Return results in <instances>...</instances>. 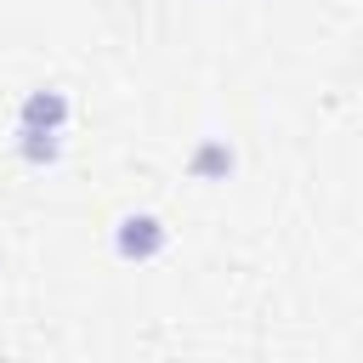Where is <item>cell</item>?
Instances as JSON below:
<instances>
[{
  "label": "cell",
  "instance_id": "1",
  "mask_svg": "<svg viewBox=\"0 0 363 363\" xmlns=\"http://www.w3.org/2000/svg\"><path fill=\"white\" fill-rule=\"evenodd\" d=\"M108 244H113V255H119L125 267H153V261L170 250V227H164L159 210L136 204V210H119V216H113Z\"/></svg>",
  "mask_w": 363,
  "mask_h": 363
},
{
  "label": "cell",
  "instance_id": "2",
  "mask_svg": "<svg viewBox=\"0 0 363 363\" xmlns=\"http://www.w3.org/2000/svg\"><path fill=\"white\" fill-rule=\"evenodd\" d=\"M74 119V96L62 85H28L23 102H17V125H34V130H68Z\"/></svg>",
  "mask_w": 363,
  "mask_h": 363
},
{
  "label": "cell",
  "instance_id": "3",
  "mask_svg": "<svg viewBox=\"0 0 363 363\" xmlns=\"http://www.w3.org/2000/svg\"><path fill=\"white\" fill-rule=\"evenodd\" d=\"M233 170H238V147L227 142V136H199L193 147H187V176L193 182H204V187H216V182H233Z\"/></svg>",
  "mask_w": 363,
  "mask_h": 363
},
{
  "label": "cell",
  "instance_id": "4",
  "mask_svg": "<svg viewBox=\"0 0 363 363\" xmlns=\"http://www.w3.org/2000/svg\"><path fill=\"white\" fill-rule=\"evenodd\" d=\"M11 153L28 170H51L68 153V130H34V125H11Z\"/></svg>",
  "mask_w": 363,
  "mask_h": 363
}]
</instances>
